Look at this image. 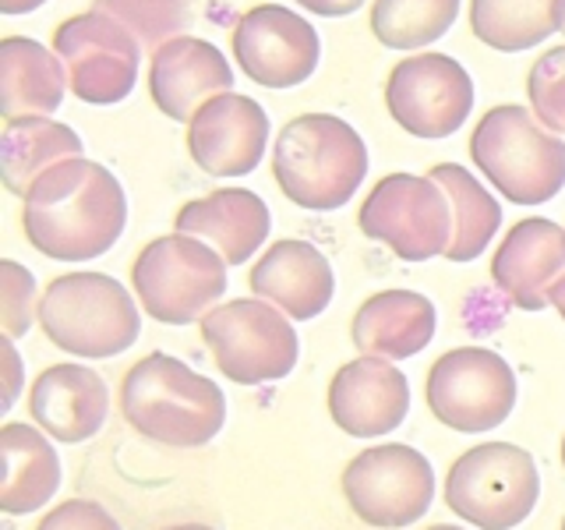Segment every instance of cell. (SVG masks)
Listing matches in <instances>:
<instances>
[{
  "label": "cell",
  "instance_id": "33",
  "mask_svg": "<svg viewBox=\"0 0 565 530\" xmlns=\"http://www.w3.org/2000/svg\"><path fill=\"white\" fill-rule=\"evenodd\" d=\"M294 4L308 8L318 18H347L358 8H364V0H294Z\"/></svg>",
  "mask_w": 565,
  "mask_h": 530
},
{
  "label": "cell",
  "instance_id": "16",
  "mask_svg": "<svg viewBox=\"0 0 565 530\" xmlns=\"http://www.w3.org/2000/svg\"><path fill=\"white\" fill-rule=\"evenodd\" d=\"M329 414L353 438H382L411 414V382L393 361L361 353L332 375Z\"/></svg>",
  "mask_w": 565,
  "mask_h": 530
},
{
  "label": "cell",
  "instance_id": "40",
  "mask_svg": "<svg viewBox=\"0 0 565 530\" xmlns=\"http://www.w3.org/2000/svg\"><path fill=\"white\" fill-rule=\"evenodd\" d=\"M562 530H565V520H562Z\"/></svg>",
  "mask_w": 565,
  "mask_h": 530
},
{
  "label": "cell",
  "instance_id": "1",
  "mask_svg": "<svg viewBox=\"0 0 565 530\" xmlns=\"http://www.w3.org/2000/svg\"><path fill=\"white\" fill-rule=\"evenodd\" d=\"M128 199L103 163L75 156L46 170L25 194L22 226L40 255L57 262L99 258L120 241Z\"/></svg>",
  "mask_w": 565,
  "mask_h": 530
},
{
  "label": "cell",
  "instance_id": "31",
  "mask_svg": "<svg viewBox=\"0 0 565 530\" xmlns=\"http://www.w3.org/2000/svg\"><path fill=\"white\" fill-rule=\"evenodd\" d=\"M0 300H4V305H0L4 336L8 340L25 336L40 305H35V279L22 262H14V258L0 262Z\"/></svg>",
  "mask_w": 565,
  "mask_h": 530
},
{
  "label": "cell",
  "instance_id": "29",
  "mask_svg": "<svg viewBox=\"0 0 565 530\" xmlns=\"http://www.w3.org/2000/svg\"><path fill=\"white\" fill-rule=\"evenodd\" d=\"M199 4L202 0H96L93 11L110 14L141 46L156 53L194 25Z\"/></svg>",
  "mask_w": 565,
  "mask_h": 530
},
{
  "label": "cell",
  "instance_id": "9",
  "mask_svg": "<svg viewBox=\"0 0 565 530\" xmlns=\"http://www.w3.org/2000/svg\"><path fill=\"white\" fill-rule=\"evenodd\" d=\"M343 495L353 517L375 530H403L424 520L435 502V470L414 446H367L343 470Z\"/></svg>",
  "mask_w": 565,
  "mask_h": 530
},
{
  "label": "cell",
  "instance_id": "20",
  "mask_svg": "<svg viewBox=\"0 0 565 530\" xmlns=\"http://www.w3.org/2000/svg\"><path fill=\"white\" fill-rule=\"evenodd\" d=\"M255 297L269 300L294 322H311V318L322 315L332 305L335 294V276L329 258L318 252L315 244L297 241V237H282L276 241L269 252H265L252 276Z\"/></svg>",
  "mask_w": 565,
  "mask_h": 530
},
{
  "label": "cell",
  "instance_id": "22",
  "mask_svg": "<svg viewBox=\"0 0 565 530\" xmlns=\"http://www.w3.org/2000/svg\"><path fill=\"white\" fill-rule=\"evenodd\" d=\"M438 326L435 305L417 290H379L358 308L350 336L361 353L385 361H406L431 343Z\"/></svg>",
  "mask_w": 565,
  "mask_h": 530
},
{
  "label": "cell",
  "instance_id": "30",
  "mask_svg": "<svg viewBox=\"0 0 565 530\" xmlns=\"http://www.w3.org/2000/svg\"><path fill=\"white\" fill-rule=\"evenodd\" d=\"M530 110L547 131L565 135V46H555L537 57L526 78Z\"/></svg>",
  "mask_w": 565,
  "mask_h": 530
},
{
  "label": "cell",
  "instance_id": "25",
  "mask_svg": "<svg viewBox=\"0 0 565 530\" xmlns=\"http://www.w3.org/2000/svg\"><path fill=\"white\" fill-rule=\"evenodd\" d=\"M82 156V138L75 128L57 124L50 117H22L8 120L4 149H0V173L14 194H29V188L40 181L46 170H53L64 159Z\"/></svg>",
  "mask_w": 565,
  "mask_h": 530
},
{
  "label": "cell",
  "instance_id": "39",
  "mask_svg": "<svg viewBox=\"0 0 565 530\" xmlns=\"http://www.w3.org/2000/svg\"><path fill=\"white\" fill-rule=\"evenodd\" d=\"M562 467H565V438H562Z\"/></svg>",
  "mask_w": 565,
  "mask_h": 530
},
{
  "label": "cell",
  "instance_id": "15",
  "mask_svg": "<svg viewBox=\"0 0 565 530\" xmlns=\"http://www.w3.org/2000/svg\"><path fill=\"white\" fill-rule=\"evenodd\" d=\"M269 146V114L252 96L223 93L188 124V152L209 177L252 173Z\"/></svg>",
  "mask_w": 565,
  "mask_h": 530
},
{
  "label": "cell",
  "instance_id": "3",
  "mask_svg": "<svg viewBox=\"0 0 565 530\" xmlns=\"http://www.w3.org/2000/svg\"><path fill=\"white\" fill-rule=\"evenodd\" d=\"M364 138L335 114H305L282 124L273 173L287 199L311 212H332L361 191L367 177Z\"/></svg>",
  "mask_w": 565,
  "mask_h": 530
},
{
  "label": "cell",
  "instance_id": "5",
  "mask_svg": "<svg viewBox=\"0 0 565 530\" xmlns=\"http://www.w3.org/2000/svg\"><path fill=\"white\" fill-rule=\"evenodd\" d=\"M470 156L491 188L516 205L552 202L565 188V141L526 106H491L470 135Z\"/></svg>",
  "mask_w": 565,
  "mask_h": 530
},
{
  "label": "cell",
  "instance_id": "38",
  "mask_svg": "<svg viewBox=\"0 0 565 530\" xmlns=\"http://www.w3.org/2000/svg\"><path fill=\"white\" fill-rule=\"evenodd\" d=\"M428 530H463V527H452V523H435V527H428Z\"/></svg>",
  "mask_w": 565,
  "mask_h": 530
},
{
  "label": "cell",
  "instance_id": "12",
  "mask_svg": "<svg viewBox=\"0 0 565 530\" xmlns=\"http://www.w3.org/2000/svg\"><path fill=\"white\" fill-rule=\"evenodd\" d=\"M53 50L67 67V85L88 106H114L135 93L141 43L110 14H75L53 32Z\"/></svg>",
  "mask_w": 565,
  "mask_h": 530
},
{
  "label": "cell",
  "instance_id": "17",
  "mask_svg": "<svg viewBox=\"0 0 565 530\" xmlns=\"http://www.w3.org/2000/svg\"><path fill=\"white\" fill-rule=\"evenodd\" d=\"M234 93V67L223 50L199 35H177L152 53L149 96L177 124H191L209 99Z\"/></svg>",
  "mask_w": 565,
  "mask_h": 530
},
{
  "label": "cell",
  "instance_id": "34",
  "mask_svg": "<svg viewBox=\"0 0 565 530\" xmlns=\"http://www.w3.org/2000/svg\"><path fill=\"white\" fill-rule=\"evenodd\" d=\"M4 364H8V396H4V411H11V403L18 400V389H22V358H18L14 340L4 336Z\"/></svg>",
  "mask_w": 565,
  "mask_h": 530
},
{
  "label": "cell",
  "instance_id": "10",
  "mask_svg": "<svg viewBox=\"0 0 565 530\" xmlns=\"http://www.w3.org/2000/svg\"><path fill=\"white\" fill-rule=\"evenodd\" d=\"M361 234L393 247L403 262H428L449 252L452 202L431 177L388 173L367 191L358 216Z\"/></svg>",
  "mask_w": 565,
  "mask_h": 530
},
{
  "label": "cell",
  "instance_id": "35",
  "mask_svg": "<svg viewBox=\"0 0 565 530\" xmlns=\"http://www.w3.org/2000/svg\"><path fill=\"white\" fill-rule=\"evenodd\" d=\"M46 0H0V11L4 14H29V11H35V8H43Z\"/></svg>",
  "mask_w": 565,
  "mask_h": 530
},
{
  "label": "cell",
  "instance_id": "24",
  "mask_svg": "<svg viewBox=\"0 0 565 530\" xmlns=\"http://www.w3.org/2000/svg\"><path fill=\"white\" fill-rule=\"evenodd\" d=\"M0 453H4L0 509L8 517H25L53 502L61 488V459L40 424L8 421L0 428Z\"/></svg>",
  "mask_w": 565,
  "mask_h": 530
},
{
  "label": "cell",
  "instance_id": "2",
  "mask_svg": "<svg viewBox=\"0 0 565 530\" xmlns=\"http://www.w3.org/2000/svg\"><path fill=\"white\" fill-rule=\"evenodd\" d=\"M120 414L141 438L173 449H199L223 432L226 393L184 361L152 350L124 375Z\"/></svg>",
  "mask_w": 565,
  "mask_h": 530
},
{
  "label": "cell",
  "instance_id": "6",
  "mask_svg": "<svg viewBox=\"0 0 565 530\" xmlns=\"http://www.w3.org/2000/svg\"><path fill=\"white\" fill-rule=\"evenodd\" d=\"M226 258L216 247L177 230L149 241L131 265L141 311L163 326L202 322L226 294Z\"/></svg>",
  "mask_w": 565,
  "mask_h": 530
},
{
  "label": "cell",
  "instance_id": "19",
  "mask_svg": "<svg viewBox=\"0 0 565 530\" xmlns=\"http://www.w3.org/2000/svg\"><path fill=\"white\" fill-rule=\"evenodd\" d=\"M29 414L50 438L75 446L93 438L110 417V389L99 371L85 364H53L29 389Z\"/></svg>",
  "mask_w": 565,
  "mask_h": 530
},
{
  "label": "cell",
  "instance_id": "23",
  "mask_svg": "<svg viewBox=\"0 0 565 530\" xmlns=\"http://www.w3.org/2000/svg\"><path fill=\"white\" fill-rule=\"evenodd\" d=\"M67 88V67L53 50L29 35H8L0 43V114L8 120L50 117Z\"/></svg>",
  "mask_w": 565,
  "mask_h": 530
},
{
  "label": "cell",
  "instance_id": "8",
  "mask_svg": "<svg viewBox=\"0 0 565 530\" xmlns=\"http://www.w3.org/2000/svg\"><path fill=\"white\" fill-rule=\"evenodd\" d=\"M294 318L282 315L269 300L237 297L216 305L202 322L199 332L212 350V361L230 382L262 385L287 379L297 364V329Z\"/></svg>",
  "mask_w": 565,
  "mask_h": 530
},
{
  "label": "cell",
  "instance_id": "26",
  "mask_svg": "<svg viewBox=\"0 0 565 530\" xmlns=\"http://www.w3.org/2000/svg\"><path fill=\"white\" fill-rule=\"evenodd\" d=\"M470 29L491 50H534L565 29V0H470Z\"/></svg>",
  "mask_w": 565,
  "mask_h": 530
},
{
  "label": "cell",
  "instance_id": "36",
  "mask_svg": "<svg viewBox=\"0 0 565 530\" xmlns=\"http://www.w3.org/2000/svg\"><path fill=\"white\" fill-rule=\"evenodd\" d=\"M552 305H555V311L562 315V322H565V276L552 287Z\"/></svg>",
  "mask_w": 565,
  "mask_h": 530
},
{
  "label": "cell",
  "instance_id": "18",
  "mask_svg": "<svg viewBox=\"0 0 565 530\" xmlns=\"http://www.w3.org/2000/svg\"><path fill=\"white\" fill-rule=\"evenodd\" d=\"M565 276V226L530 216L509 226L491 258V279L512 305L541 311L552 305V287Z\"/></svg>",
  "mask_w": 565,
  "mask_h": 530
},
{
  "label": "cell",
  "instance_id": "21",
  "mask_svg": "<svg viewBox=\"0 0 565 530\" xmlns=\"http://www.w3.org/2000/svg\"><path fill=\"white\" fill-rule=\"evenodd\" d=\"M269 205L247 188H220L205 199L181 205L173 220L177 234L199 237L226 258V265H244L269 237Z\"/></svg>",
  "mask_w": 565,
  "mask_h": 530
},
{
  "label": "cell",
  "instance_id": "13",
  "mask_svg": "<svg viewBox=\"0 0 565 530\" xmlns=\"http://www.w3.org/2000/svg\"><path fill=\"white\" fill-rule=\"evenodd\" d=\"M385 106L406 135L449 138L470 117L473 82L467 67L446 53H414L388 75Z\"/></svg>",
  "mask_w": 565,
  "mask_h": 530
},
{
  "label": "cell",
  "instance_id": "28",
  "mask_svg": "<svg viewBox=\"0 0 565 530\" xmlns=\"http://www.w3.org/2000/svg\"><path fill=\"white\" fill-rule=\"evenodd\" d=\"M459 14V0H375L371 32L388 50H424L446 35Z\"/></svg>",
  "mask_w": 565,
  "mask_h": 530
},
{
  "label": "cell",
  "instance_id": "27",
  "mask_svg": "<svg viewBox=\"0 0 565 530\" xmlns=\"http://www.w3.org/2000/svg\"><path fill=\"white\" fill-rule=\"evenodd\" d=\"M431 181L449 194L452 202V241H449V262H473L491 244L494 230L502 226V205L491 199V191L459 163L435 167Z\"/></svg>",
  "mask_w": 565,
  "mask_h": 530
},
{
  "label": "cell",
  "instance_id": "32",
  "mask_svg": "<svg viewBox=\"0 0 565 530\" xmlns=\"http://www.w3.org/2000/svg\"><path fill=\"white\" fill-rule=\"evenodd\" d=\"M35 530H124V527L114 520V512L106 506L93 499H71L61 502L57 509H50Z\"/></svg>",
  "mask_w": 565,
  "mask_h": 530
},
{
  "label": "cell",
  "instance_id": "37",
  "mask_svg": "<svg viewBox=\"0 0 565 530\" xmlns=\"http://www.w3.org/2000/svg\"><path fill=\"white\" fill-rule=\"evenodd\" d=\"M167 530H212L205 523H177V527H167Z\"/></svg>",
  "mask_w": 565,
  "mask_h": 530
},
{
  "label": "cell",
  "instance_id": "11",
  "mask_svg": "<svg viewBox=\"0 0 565 530\" xmlns=\"http://www.w3.org/2000/svg\"><path fill=\"white\" fill-rule=\"evenodd\" d=\"M424 400L446 428L481 435L499 428L512 414L516 375L502 353L488 347H456L431 364Z\"/></svg>",
  "mask_w": 565,
  "mask_h": 530
},
{
  "label": "cell",
  "instance_id": "7",
  "mask_svg": "<svg viewBox=\"0 0 565 530\" xmlns=\"http://www.w3.org/2000/svg\"><path fill=\"white\" fill-rule=\"evenodd\" d=\"M541 499L534 456L509 442H481L452 459L446 474V506L481 530L520 527Z\"/></svg>",
  "mask_w": 565,
  "mask_h": 530
},
{
  "label": "cell",
  "instance_id": "4",
  "mask_svg": "<svg viewBox=\"0 0 565 530\" xmlns=\"http://www.w3.org/2000/svg\"><path fill=\"white\" fill-rule=\"evenodd\" d=\"M35 318L53 347L85 361L117 358L141 336L138 305L106 273H67L50 279Z\"/></svg>",
  "mask_w": 565,
  "mask_h": 530
},
{
  "label": "cell",
  "instance_id": "14",
  "mask_svg": "<svg viewBox=\"0 0 565 530\" xmlns=\"http://www.w3.org/2000/svg\"><path fill=\"white\" fill-rule=\"evenodd\" d=\"M234 57L252 82L265 88H294L315 75L322 40L297 11L258 4L234 29Z\"/></svg>",
  "mask_w": 565,
  "mask_h": 530
}]
</instances>
